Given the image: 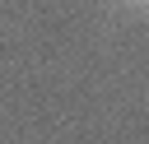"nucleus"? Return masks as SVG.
Wrapping results in <instances>:
<instances>
[{
	"mask_svg": "<svg viewBox=\"0 0 149 144\" xmlns=\"http://www.w3.org/2000/svg\"><path fill=\"white\" fill-rule=\"evenodd\" d=\"M144 5H149V0H144Z\"/></svg>",
	"mask_w": 149,
	"mask_h": 144,
	"instance_id": "obj_1",
	"label": "nucleus"
}]
</instances>
